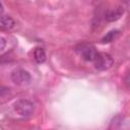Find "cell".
I'll return each instance as SVG.
<instances>
[{
  "instance_id": "obj_1",
  "label": "cell",
  "mask_w": 130,
  "mask_h": 130,
  "mask_svg": "<svg viewBox=\"0 0 130 130\" xmlns=\"http://www.w3.org/2000/svg\"><path fill=\"white\" fill-rule=\"evenodd\" d=\"M13 108H14V111H15L18 115H20V116H22V117L30 116V115L32 114V112H34V109H35L34 104H32L30 101L24 100V99L16 101V102L14 103Z\"/></svg>"
},
{
  "instance_id": "obj_2",
  "label": "cell",
  "mask_w": 130,
  "mask_h": 130,
  "mask_svg": "<svg viewBox=\"0 0 130 130\" xmlns=\"http://www.w3.org/2000/svg\"><path fill=\"white\" fill-rule=\"evenodd\" d=\"M95 68L99 70H108L114 64V59L106 53H98L95 59L93 60Z\"/></svg>"
},
{
  "instance_id": "obj_3",
  "label": "cell",
  "mask_w": 130,
  "mask_h": 130,
  "mask_svg": "<svg viewBox=\"0 0 130 130\" xmlns=\"http://www.w3.org/2000/svg\"><path fill=\"white\" fill-rule=\"evenodd\" d=\"M11 79L15 84L23 86L30 83L31 76L24 69H16L11 73Z\"/></svg>"
},
{
  "instance_id": "obj_4",
  "label": "cell",
  "mask_w": 130,
  "mask_h": 130,
  "mask_svg": "<svg viewBox=\"0 0 130 130\" xmlns=\"http://www.w3.org/2000/svg\"><path fill=\"white\" fill-rule=\"evenodd\" d=\"M80 54H81V57L84 60H86V61H93L95 59L96 55H98V52H96V50L93 47L86 46V47H83L81 49Z\"/></svg>"
},
{
  "instance_id": "obj_5",
  "label": "cell",
  "mask_w": 130,
  "mask_h": 130,
  "mask_svg": "<svg viewBox=\"0 0 130 130\" xmlns=\"http://www.w3.org/2000/svg\"><path fill=\"white\" fill-rule=\"evenodd\" d=\"M122 14H123V8L118 7V8H115L113 10L108 11V13L106 14V19L108 21H115V20L119 19Z\"/></svg>"
},
{
  "instance_id": "obj_6",
  "label": "cell",
  "mask_w": 130,
  "mask_h": 130,
  "mask_svg": "<svg viewBox=\"0 0 130 130\" xmlns=\"http://www.w3.org/2000/svg\"><path fill=\"white\" fill-rule=\"evenodd\" d=\"M14 20L10 16H0V27L4 29H9L13 27Z\"/></svg>"
},
{
  "instance_id": "obj_7",
  "label": "cell",
  "mask_w": 130,
  "mask_h": 130,
  "mask_svg": "<svg viewBox=\"0 0 130 130\" xmlns=\"http://www.w3.org/2000/svg\"><path fill=\"white\" fill-rule=\"evenodd\" d=\"M34 57L38 63H43L46 60V53L42 48H37L34 51Z\"/></svg>"
},
{
  "instance_id": "obj_8",
  "label": "cell",
  "mask_w": 130,
  "mask_h": 130,
  "mask_svg": "<svg viewBox=\"0 0 130 130\" xmlns=\"http://www.w3.org/2000/svg\"><path fill=\"white\" fill-rule=\"evenodd\" d=\"M117 34V31H110L104 39H103V42L104 43H109L111 41H113V39L115 38V35Z\"/></svg>"
},
{
  "instance_id": "obj_9",
  "label": "cell",
  "mask_w": 130,
  "mask_h": 130,
  "mask_svg": "<svg viewBox=\"0 0 130 130\" xmlns=\"http://www.w3.org/2000/svg\"><path fill=\"white\" fill-rule=\"evenodd\" d=\"M7 93H9V88L4 85H0V96H4Z\"/></svg>"
},
{
  "instance_id": "obj_10",
  "label": "cell",
  "mask_w": 130,
  "mask_h": 130,
  "mask_svg": "<svg viewBox=\"0 0 130 130\" xmlns=\"http://www.w3.org/2000/svg\"><path fill=\"white\" fill-rule=\"evenodd\" d=\"M6 47V40L3 37H0V51H2Z\"/></svg>"
},
{
  "instance_id": "obj_11",
  "label": "cell",
  "mask_w": 130,
  "mask_h": 130,
  "mask_svg": "<svg viewBox=\"0 0 130 130\" xmlns=\"http://www.w3.org/2000/svg\"><path fill=\"white\" fill-rule=\"evenodd\" d=\"M3 12V6H2V4H1V2H0V14Z\"/></svg>"
}]
</instances>
